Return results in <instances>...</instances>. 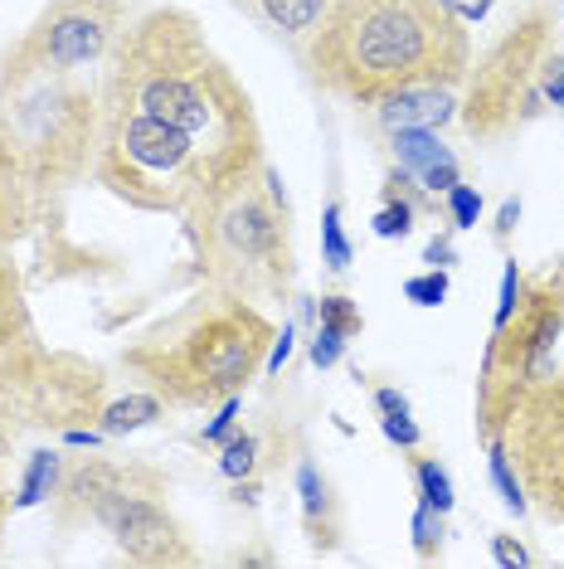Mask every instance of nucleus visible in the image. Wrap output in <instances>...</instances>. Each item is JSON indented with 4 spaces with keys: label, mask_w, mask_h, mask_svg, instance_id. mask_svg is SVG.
Segmentation results:
<instances>
[{
    "label": "nucleus",
    "mask_w": 564,
    "mask_h": 569,
    "mask_svg": "<svg viewBox=\"0 0 564 569\" xmlns=\"http://www.w3.org/2000/svg\"><path fill=\"white\" fill-rule=\"evenodd\" d=\"M516 219H521V200H506L502 214H496V224H492L496 243H511V229H516Z\"/></svg>",
    "instance_id": "obj_33"
},
{
    "label": "nucleus",
    "mask_w": 564,
    "mask_h": 569,
    "mask_svg": "<svg viewBox=\"0 0 564 569\" xmlns=\"http://www.w3.org/2000/svg\"><path fill=\"white\" fill-rule=\"evenodd\" d=\"M560 336H564V282L525 278L521 302L506 317H492V336H486V351L477 366L472 429H477L482 448L502 438L516 405L555 370Z\"/></svg>",
    "instance_id": "obj_9"
},
{
    "label": "nucleus",
    "mask_w": 564,
    "mask_h": 569,
    "mask_svg": "<svg viewBox=\"0 0 564 569\" xmlns=\"http://www.w3.org/2000/svg\"><path fill=\"white\" fill-rule=\"evenodd\" d=\"M316 312H322L326 327H336V331H345V336L361 331V307H355L345 292H326L322 302H316Z\"/></svg>",
    "instance_id": "obj_27"
},
{
    "label": "nucleus",
    "mask_w": 564,
    "mask_h": 569,
    "mask_svg": "<svg viewBox=\"0 0 564 569\" xmlns=\"http://www.w3.org/2000/svg\"><path fill=\"white\" fill-rule=\"evenodd\" d=\"M345 341H351V336L322 321V327H316V336H312V366H316V370H331V366H336V360L345 356Z\"/></svg>",
    "instance_id": "obj_28"
},
{
    "label": "nucleus",
    "mask_w": 564,
    "mask_h": 569,
    "mask_svg": "<svg viewBox=\"0 0 564 569\" xmlns=\"http://www.w3.org/2000/svg\"><path fill=\"white\" fill-rule=\"evenodd\" d=\"M239 429V395L234 399H224V405H220V413H214V423H204V433H200V443H224V438L229 433H234Z\"/></svg>",
    "instance_id": "obj_30"
},
{
    "label": "nucleus",
    "mask_w": 564,
    "mask_h": 569,
    "mask_svg": "<svg viewBox=\"0 0 564 569\" xmlns=\"http://www.w3.org/2000/svg\"><path fill=\"white\" fill-rule=\"evenodd\" d=\"M375 409H380V419H390V413H409V399L400 390H375Z\"/></svg>",
    "instance_id": "obj_34"
},
{
    "label": "nucleus",
    "mask_w": 564,
    "mask_h": 569,
    "mask_svg": "<svg viewBox=\"0 0 564 569\" xmlns=\"http://www.w3.org/2000/svg\"><path fill=\"white\" fill-rule=\"evenodd\" d=\"M486 468H492V482H496V491H502V501L511 511H531V501H525V491H521V477H516V468H511V458H506V448L502 443H486Z\"/></svg>",
    "instance_id": "obj_21"
},
{
    "label": "nucleus",
    "mask_w": 564,
    "mask_h": 569,
    "mask_svg": "<svg viewBox=\"0 0 564 569\" xmlns=\"http://www.w3.org/2000/svg\"><path fill=\"white\" fill-rule=\"evenodd\" d=\"M234 6H239V0H234Z\"/></svg>",
    "instance_id": "obj_38"
},
{
    "label": "nucleus",
    "mask_w": 564,
    "mask_h": 569,
    "mask_svg": "<svg viewBox=\"0 0 564 569\" xmlns=\"http://www.w3.org/2000/svg\"><path fill=\"white\" fill-rule=\"evenodd\" d=\"M161 409H165V399H161V395H151V390L127 395V399H118V405H102V413H98V429L108 433V438L137 433V429H147L151 419H161Z\"/></svg>",
    "instance_id": "obj_17"
},
{
    "label": "nucleus",
    "mask_w": 564,
    "mask_h": 569,
    "mask_svg": "<svg viewBox=\"0 0 564 569\" xmlns=\"http://www.w3.org/2000/svg\"><path fill=\"white\" fill-rule=\"evenodd\" d=\"M108 405V375L73 351H49L24 307V282L0 253V423L10 433H73Z\"/></svg>",
    "instance_id": "obj_6"
},
{
    "label": "nucleus",
    "mask_w": 564,
    "mask_h": 569,
    "mask_svg": "<svg viewBox=\"0 0 564 569\" xmlns=\"http://www.w3.org/2000/svg\"><path fill=\"white\" fill-rule=\"evenodd\" d=\"M443 516L439 511H429V507H419L414 511V555L419 560H439L443 555Z\"/></svg>",
    "instance_id": "obj_25"
},
{
    "label": "nucleus",
    "mask_w": 564,
    "mask_h": 569,
    "mask_svg": "<svg viewBox=\"0 0 564 569\" xmlns=\"http://www.w3.org/2000/svg\"><path fill=\"white\" fill-rule=\"evenodd\" d=\"M54 516L59 526L93 521L108 530L132 565L147 569H185L200 565V550L190 540L185 521L171 507V477L151 468L147 458H63L59 487H54Z\"/></svg>",
    "instance_id": "obj_4"
},
{
    "label": "nucleus",
    "mask_w": 564,
    "mask_h": 569,
    "mask_svg": "<svg viewBox=\"0 0 564 569\" xmlns=\"http://www.w3.org/2000/svg\"><path fill=\"white\" fill-rule=\"evenodd\" d=\"M298 63L322 93L370 108L409 83L463 88L472 30L447 0H336Z\"/></svg>",
    "instance_id": "obj_2"
},
{
    "label": "nucleus",
    "mask_w": 564,
    "mask_h": 569,
    "mask_svg": "<svg viewBox=\"0 0 564 569\" xmlns=\"http://www.w3.org/2000/svg\"><path fill=\"white\" fill-rule=\"evenodd\" d=\"M322 258L331 273H345L351 268V243H345V229H341V204L331 200L326 214H322Z\"/></svg>",
    "instance_id": "obj_23"
},
{
    "label": "nucleus",
    "mask_w": 564,
    "mask_h": 569,
    "mask_svg": "<svg viewBox=\"0 0 564 569\" xmlns=\"http://www.w3.org/2000/svg\"><path fill=\"white\" fill-rule=\"evenodd\" d=\"M545 98H550V108H564V54L555 59V69H550V83H545Z\"/></svg>",
    "instance_id": "obj_35"
},
{
    "label": "nucleus",
    "mask_w": 564,
    "mask_h": 569,
    "mask_svg": "<svg viewBox=\"0 0 564 569\" xmlns=\"http://www.w3.org/2000/svg\"><path fill=\"white\" fill-rule=\"evenodd\" d=\"M560 49V6L555 0H525L496 40L472 59L463 79V102L457 122L482 147H506L525 137L550 112L545 83Z\"/></svg>",
    "instance_id": "obj_7"
},
{
    "label": "nucleus",
    "mask_w": 564,
    "mask_h": 569,
    "mask_svg": "<svg viewBox=\"0 0 564 569\" xmlns=\"http://www.w3.org/2000/svg\"><path fill=\"white\" fill-rule=\"evenodd\" d=\"M457 88L447 83H409L394 88V93H380L370 102L375 122L390 132V127H443L447 118H457Z\"/></svg>",
    "instance_id": "obj_13"
},
{
    "label": "nucleus",
    "mask_w": 564,
    "mask_h": 569,
    "mask_svg": "<svg viewBox=\"0 0 564 569\" xmlns=\"http://www.w3.org/2000/svg\"><path fill=\"white\" fill-rule=\"evenodd\" d=\"M59 472H63V452H54V448L30 452V468H24L20 487H16V511H30V507H40V501L54 497Z\"/></svg>",
    "instance_id": "obj_19"
},
{
    "label": "nucleus",
    "mask_w": 564,
    "mask_h": 569,
    "mask_svg": "<svg viewBox=\"0 0 564 569\" xmlns=\"http://www.w3.org/2000/svg\"><path fill=\"white\" fill-rule=\"evenodd\" d=\"M0 137L24 166L40 204L69 196L93 176L98 83L88 73H34L0 83Z\"/></svg>",
    "instance_id": "obj_8"
},
{
    "label": "nucleus",
    "mask_w": 564,
    "mask_h": 569,
    "mask_svg": "<svg viewBox=\"0 0 564 569\" xmlns=\"http://www.w3.org/2000/svg\"><path fill=\"white\" fill-rule=\"evenodd\" d=\"M447 6H453L457 16H463V20L472 24V20H482L486 10H492V0H447Z\"/></svg>",
    "instance_id": "obj_36"
},
{
    "label": "nucleus",
    "mask_w": 564,
    "mask_h": 569,
    "mask_svg": "<svg viewBox=\"0 0 564 569\" xmlns=\"http://www.w3.org/2000/svg\"><path fill=\"white\" fill-rule=\"evenodd\" d=\"M443 210H447V219H453V229H477V219H482V196H477V186L457 180V186L443 196Z\"/></svg>",
    "instance_id": "obj_24"
},
{
    "label": "nucleus",
    "mask_w": 564,
    "mask_h": 569,
    "mask_svg": "<svg viewBox=\"0 0 564 569\" xmlns=\"http://www.w3.org/2000/svg\"><path fill=\"white\" fill-rule=\"evenodd\" d=\"M496 443L506 448L525 501L564 526V370L560 366L521 399Z\"/></svg>",
    "instance_id": "obj_11"
},
{
    "label": "nucleus",
    "mask_w": 564,
    "mask_h": 569,
    "mask_svg": "<svg viewBox=\"0 0 564 569\" xmlns=\"http://www.w3.org/2000/svg\"><path fill=\"white\" fill-rule=\"evenodd\" d=\"M492 555H496V565H531V550H525L521 540H511L506 530L492 536Z\"/></svg>",
    "instance_id": "obj_32"
},
{
    "label": "nucleus",
    "mask_w": 564,
    "mask_h": 569,
    "mask_svg": "<svg viewBox=\"0 0 564 569\" xmlns=\"http://www.w3.org/2000/svg\"><path fill=\"white\" fill-rule=\"evenodd\" d=\"M423 263H433V268H439V263H453V243H447V239H433L429 253H423Z\"/></svg>",
    "instance_id": "obj_37"
},
{
    "label": "nucleus",
    "mask_w": 564,
    "mask_h": 569,
    "mask_svg": "<svg viewBox=\"0 0 564 569\" xmlns=\"http://www.w3.org/2000/svg\"><path fill=\"white\" fill-rule=\"evenodd\" d=\"M298 497H302V526H306V536H312V546L331 550L341 540V507H336V497H331L326 472L316 468L312 458L298 462Z\"/></svg>",
    "instance_id": "obj_16"
},
{
    "label": "nucleus",
    "mask_w": 564,
    "mask_h": 569,
    "mask_svg": "<svg viewBox=\"0 0 564 569\" xmlns=\"http://www.w3.org/2000/svg\"><path fill=\"white\" fill-rule=\"evenodd\" d=\"M268 166L263 122L204 20L147 6L98 69L93 186L141 214L185 219Z\"/></svg>",
    "instance_id": "obj_1"
},
{
    "label": "nucleus",
    "mask_w": 564,
    "mask_h": 569,
    "mask_svg": "<svg viewBox=\"0 0 564 569\" xmlns=\"http://www.w3.org/2000/svg\"><path fill=\"white\" fill-rule=\"evenodd\" d=\"M137 16L141 0H44L0 59V83L102 69Z\"/></svg>",
    "instance_id": "obj_10"
},
{
    "label": "nucleus",
    "mask_w": 564,
    "mask_h": 569,
    "mask_svg": "<svg viewBox=\"0 0 564 569\" xmlns=\"http://www.w3.org/2000/svg\"><path fill=\"white\" fill-rule=\"evenodd\" d=\"M273 341L278 327L259 302L210 288L122 346V366L171 409H210L259 380Z\"/></svg>",
    "instance_id": "obj_3"
},
{
    "label": "nucleus",
    "mask_w": 564,
    "mask_h": 569,
    "mask_svg": "<svg viewBox=\"0 0 564 569\" xmlns=\"http://www.w3.org/2000/svg\"><path fill=\"white\" fill-rule=\"evenodd\" d=\"M10 448H16V433L0 423V540H6V521H10V511H16V491H10Z\"/></svg>",
    "instance_id": "obj_29"
},
{
    "label": "nucleus",
    "mask_w": 564,
    "mask_h": 569,
    "mask_svg": "<svg viewBox=\"0 0 564 569\" xmlns=\"http://www.w3.org/2000/svg\"><path fill=\"white\" fill-rule=\"evenodd\" d=\"M414 219H419V210L404 196H384L375 219H370V229H375L380 239H409L414 234Z\"/></svg>",
    "instance_id": "obj_22"
},
{
    "label": "nucleus",
    "mask_w": 564,
    "mask_h": 569,
    "mask_svg": "<svg viewBox=\"0 0 564 569\" xmlns=\"http://www.w3.org/2000/svg\"><path fill=\"white\" fill-rule=\"evenodd\" d=\"M220 472L229 477V482H243V477L259 472V433L249 429H234L220 443Z\"/></svg>",
    "instance_id": "obj_20"
},
{
    "label": "nucleus",
    "mask_w": 564,
    "mask_h": 569,
    "mask_svg": "<svg viewBox=\"0 0 564 569\" xmlns=\"http://www.w3.org/2000/svg\"><path fill=\"white\" fill-rule=\"evenodd\" d=\"M380 429H384V438H390V443H400V448H409V452L419 448V429H414V419H409V413H390V419H380Z\"/></svg>",
    "instance_id": "obj_31"
},
{
    "label": "nucleus",
    "mask_w": 564,
    "mask_h": 569,
    "mask_svg": "<svg viewBox=\"0 0 564 569\" xmlns=\"http://www.w3.org/2000/svg\"><path fill=\"white\" fill-rule=\"evenodd\" d=\"M185 234L204 288L249 297V302H288L298 282V253H292L282 176L273 166H263V176H253L249 186L190 210Z\"/></svg>",
    "instance_id": "obj_5"
},
{
    "label": "nucleus",
    "mask_w": 564,
    "mask_h": 569,
    "mask_svg": "<svg viewBox=\"0 0 564 569\" xmlns=\"http://www.w3.org/2000/svg\"><path fill=\"white\" fill-rule=\"evenodd\" d=\"M331 6H336V0H239L243 16H253L263 30H273L292 54L316 34V24L326 20Z\"/></svg>",
    "instance_id": "obj_15"
},
{
    "label": "nucleus",
    "mask_w": 564,
    "mask_h": 569,
    "mask_svg": "<svg viewBox=\"0 0 564 569\" xmlns=\"http://www.w3.org/2000/svg\"><path fill=\"white\" fill-rule=\"evenodd\" d=\"M409 472H414V491H419V507H429V511H439L447 516L453 511V477H447V468L433 452H409Z\"/></svg>",
    "instance_id": "obj_18"
},
{
    "label": "nucleus",
    "mask_w": 564,
    "mask_h": 569,
    "mask_svg": "<svg viewBox=\"0 0 564 569\" xmlns=\"http://www.w3.org/2000/svg\"><path fill=\"white\" fill-rule=\"evenodd\" d=\"M390 157L400 171H409L419 180L429 196H447V190L463 180V166H457V157L443 147V137L433 132V127H390Z\"/></svg>",
    "instance_id": "obj_12"
},
{
    "label": "nucleus",
    "mask_w": 564,
    "mask_h": 569,
    "mask_svg": "<svg viewBox=\"0 0 564 569\" xmlns=\"http://www.w3.org/2000/svg\"><path fill=\"white\" fill-rule=\"evenodd\" d=\"M40 196H34L30 176H24V166L16 161V151L6 147V137H0V253H10V243H20L30 234V224L40 219Z\"/></svg>",
    "instance_id": "obj_14"
},
{
    "label": "nucleus",
    "mask_w": 564,
    "mask_h": 569,
    "mask_svg": "<svg viewBox=\"0 0 564 569\" xmlns=\"http://www.w3.org/2000/svg\"><path fill=\"white\" fill-rule=\"evenodd\" d=\"M404 297H409L414 307H443V297H447V273H443V268H429V273L404 278Z\"/></svg>",
    "instance_id": "obj_26"
}]
</instances>
